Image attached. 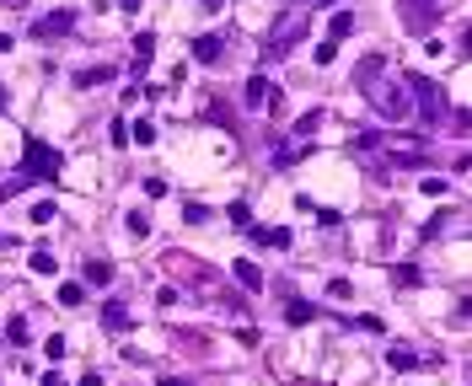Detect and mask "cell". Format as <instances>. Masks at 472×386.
I'll use <instances>...</instances> for the list:
<instances>
[{
    "label": "cell",
    "mask_w": 472,
    "mask_h": 386,
    "mask_svg": "<svg viewBox=\"0 0 472 386\" xmlns=\"http://www.w3.org/2000/svg\"><path fill=\"white\" fill-rule=\"evenodd\" d=\"M70 27H75V11H49L33 22V38H65Z\"/></svg>",
    "instance_id": "cell-5"
},
{
    "label": "cell",
    "mask_w": 472,
    "mask_h": 386,
    "mask_svg": "<svg viewBox=\"0 0 472 386\" xmlns=\"http://www.w3.org/2000/svg\"><path fill=\"white\" fill-rule=\"evenodd\" d=\"M86 301V285H60V306H81Z\"/></svg>",
    "instance_id": "cell-24"
},
{
    "label": "cell",
    "mask_w": 472,
    "mask_h": 386,
    "mask_svg": "<svg viewBox=\"0 0 472 386\" xmlns=\"http://www.w3.org/2000/svg\"><path fill=\"white\" fill-rule=\"evenodd\" d=\"M75 386H102V375H92V370H86V375H81Z\"/></svg>",
    "instance_id": "cell-34"
},
{
    "label": "cell",
    "mask_w": 472,
    "mask_h": 386,
    "mask_svg": "<svg viewBox=\"0 0 472 386\" xmlns=\"http://www.w3.org/2000/svg\"><path fill=\"white\" fill-rule=\"evenodd\" d=\"M129 140L134 145H150V140H156V123H150V118H134L129 123Z\"/></svg>",
    "instance_id": "cell-19"
},
{
    "label": "cell",
    "mask_w": 472,
    "mask_h": 386,
    "mask_svg": "<svg viewBox=\"0 0 472 386\" xmlns=\"http://www.w3.org/2000/svg\"><path fill=\"white\" fill-rule=\"evenodd\" d=\"M0 6H11V11H22V6H27V0H0Z\"/></svg>",
    "instance_id": "cell-37"
},
{
    "label": "cell",
    "mask_w": 472,
    "mask_h": 386,
    "mask_svg": "<svg viewBox=\"0 0 472 386\" xmlns=\"http://www.w3.org/2000/svg\"><path fill=\"white\" fill-rule=\"evenodd\" d=\"M295 161H301V150H295V145H285V150L274 156V167H295Z\"/></svg>",
    "instance_id": "cell-31"
},
{
    "label": "cell",
    "mask_w": 472,
    "mask_h": 386,
    "mask_svg": "<svg viewBox=\"0 0 472 386\" xmlns=\"http://www.w3.org/2000/svg\"><path fill=\"white\" fill-rule=\"evenodd\" d=\"M231 274L242 279V285H247V290H263V268H258V263H253V258H236V263H231Z\"/></svg>",
    "instance_id": "cell-7"
},
{
    "label": "cell",
    "mask_w": 472,
    "mask_h": 386,
    "mask_svg": "<svg viewBox=\"0 0 472 386\" xmlns=\"http://www.w3.org/2000/svg\"><path fill=\"white\" fill-rule=\"evenodd\" d=\"M354 81H360V92L375 102V113H381L387 123H402V118H413V102H408V92H402L397 81H392V86L381 81V60H375V54L360 65V70H354Z\"/></svg>",
    "instance_id": "cell-1"
},
{
    "label": "cell",
    "mask_w": 472,
    "mask_h": 386,
    "mask_svg": "<svg viewBox=\"0 0 472 386\" xmlns=\"http://www.w3.org/2000/svg\"><path fill=\"white\" fill-rule=\"evenodd\" d=\"M285 322H290V327L317 322V306H312V301H290V306H285Z\"/></svg>",
    "instance_id": "cell-13"
},
{
    "label": "cell",
    "mask_w": 472,
    "mask_h": 386,
    "mask_svg": "<svg viewBox=\"0 0 472 386\" xmlns=\"http://www.w3.org/2000/svg\"><path fill=\"white\" fill-rule=\"evenodd\" d=\"M301 33H306V27H301V16H279V22H274V33L263 38V60H268V65H274V60H285V54H290V48L301 43Z\"/></svg>",
    "instance_id": "cell-4"
},
{
    "label": "cell",
    "mask_w": 472,
    "mask_h": 386,
    "mask_svg": "<svg viewBox=\"0 0 472 386\" xmlns=\"http://www.w3.org/2000/svg\"><path fill=\"white\" fill-rule=\"evenodd\" d=\"M446 193H451L446 177H424V199H446Z\"/></svg>",
    "instance_id": "cell-25"
},
{
    "label": "cell",
    "mask_w": 472,
    "mask_h": 386,
    "mask_svg": "<svg viewBox=\"0 0 472 386\" xmlns=\"http://www.w3.org/2000/svg\"><path fill=\"white\" fill-rule=\"evenodd\" d=\"M247 108H279V92L263 81V75H253V81H247Z\"/></svg>",
    "instance_id": "cell-6"
},
{
    "label": "cell",
    "mask_w": 472,
    "mask_h": 386,
    "mask_svg": "<svg viewBox=\"0 0 472 386\" xmlns=\"http://www.w3.org/2000/svg\"><path fill=\"white\" fill-rule=\"evenodd\" d=\"M43 386H70V381H65L60 370H43Z\"/></svg>",
    "instance_id": "cell-33"
},
{
    "label": "cell",
    "mask_w": 472,
    "mask_h": 386,
    "mask_svg": "<svg viewBox=\"0 0 472 386\" xmlns=\"http://www.w3.org/2000/svg\"><path fill=\"white\" fill-rule=\"evenodd\" d=\"M194 60H199V65H215V60H220V38H215V33H199V38H194Z\"/></svg>",
    "instance_id": "cell-9"
},
{
    "label": "cell",
    "mask_w": 472,
    "mask_h": 386,
    "mask_svg": "<svg viewBox=\"0 0 472 386\" xmlns=\"http://www.w3.org/2000/svg\"><path fill=\"white\" fill-rule=\"evenodd\" d=\"M6 338H11L16 349H22L27 338H33V333H27V316H11V322H6Z\"/></svg>",
    "instance_id": "cell-20"
},
{
    "label": "cell",
    "mask_w": 472,
    "mask_h": 386,
    "mask_svg": "<svg viewBox=\"0 0 472 386\" xmlns=\"http://www.w3.org/2000/svg\"><path fill=\"white\" fill-rule=\"evenodd\" d=\"M402 92H413V102H419L413 113H419L424 123H440V118L451 113V108H446V92H440V86L429 81V75H419V70L408 75V86H402Z\"/></svg>",
    "instance_id": "cell-3"
},
{
    "label": "cell",
    "mask_w": 472,
    "mask_h": 386,
    "mask_svg": "<svg viewBox=\"0 0 472 386\" xmlns=\"http://www.w3.org/2000/svg\"><path fill=\"white\" fill-rule=\"evenodd\" d=\"M150 54H156V38H150V33H140V38H134V81H140V75H146Z\"/></svg>",
    "instance_id": "cell-10"
},
{
    "label": "cell",
    "mask_w": 472,
    "mask_h": 386,
    "mask_svg": "<svg viewBox=\"0 0 472 386\" xmlns=\"http://www.w3.org/2000/svg\"><path fill=\"white\" fill-rule=\"evenodd\" d=\"M253 241H263V247H279V253H285V247H290V231H285V226H253Z\"/></svg>",
    "instance_id": "cell-12"
},
{
    "label": "cell",
    "mask_w": 472,
    "mask_h": 386,
    "mask_svg": "<svg viewBox=\"0 0 472 386\" xmlns=\"http://www.w3.org/2000/svg\"><path fill=\"white\" fill-rule=\"evenodd\" d=\"M392 167H408V172H419V167H429V156H424L419 145H402V156H392Z\"/></svg>",
    "instance_id": "cell-14"
},
{
    "label": "cell",
    "mask_w": 472,
    "mask_h": 386,
    "mask_svg": "<svg viewBox=\"0 0 472 386\" xmlns=\"http://www.w3.org/2000/svg\"><path fill=\"white\" fill-rule=\"evenodd\" d=\"M327 295H333V301H349L354 285H349V279H333V285H327Z\"/></svg>",
    "instance_id": "cell-28"
},
{
    "label": "cell",
    "mask_w": 472,
    "mask_h": 386,
    "mask_svg": "<svg viewBox=\"0 0 472 386\" xmlns=\"http://www.w3.org/2000/svg\"><path fill=\"white\" fill-rule=\"evenodd\" d=\"M108 140H113V145H129V123L113 118V123H108Z\"/></svg>",
    "instance_id": "cell-27"
},
{
    "label": "cell",
    "mask_w": 472,
    "mask_h": 386,
    "mask_svg": "<svg viewBox=\"0 0 472 386\" xmlns=\"http://www.w3.org/2000/svg\"><path fill=\"white\" fill-rule=\"evenodd\" d=\"M306 6H339V0H306Z\"/></svg>",
    "instance_id": "cell-38"
},
{
    "label": "cell",
    "mask_w": 472,
    "mask_h": 386,
    "mask_svg": "<svg viewBox=\"0 0 472 386\" xmlns=\"http://www.w3.org/2000/svg\"><path fill=\"white\" fill-rule=\"evenodd\" d=\"M354 33V16L349 11H333V22H327V43H339V38Z\"/></svg>",
    "instance_id": "cell-16"
},
{
    "label": "cell",
    "mask_w": 472,
    "mask_h": 386,
    "mask_svg": "<svg viewBox=\"0 0 472 386\" xmlns=\"http://www.w3.org/2000/svg\"><path fill=\"white\" fill-rule=\"evenodd\" d=\"M387 365L392 370H413V365H419V354L408 349V343H392V354H387Z\"/></svg>",
    "instance_id": "cell-17"
},
{
    "label": "cell",
    "mask_w": 472,
    "mask_h": 386,
    "mask_svg": "<svg viewBox=\"0 0 472 386\" xmlns=\"http://www.w3.org/2000/svg\"><path fill=\"white\" fill-rule=\"evenodd\" d=\"M54 215H60V204H54V199H38V204H33V220H38V226H49Z\"/></svg>",
    "instance_id": "cell-21"
},
{
    "label": "cell",
    "mask_w": 472,
    "mask_h": 386,
    "mask_svg": "<svg viewBox=\"0 0 472 386\" xmlns=\"http://www.w3.org/2000/svg\"><path fill=\"white\" fill-rule=\"evenodd\" d=\"M339 60V43H317V65H333Z\"/></svg>",
    "instance_id": "cell-30"
},
{
    "label": "cell",
    "mask_w": 472,
    "mask_h": 386,
    "mask_svg": "<svg viewBox=\"0 0 472 386\" xmlns=\"http://www.w3.org/2000/svg\"><path fill=\"white\" fill-rule=\"evenodd\" d=\"M124 226H129V236H150V215H140V209H129Z\"/></svg>",
    "instance_id": "cell-22"
},
{
    "label": "cell",
    "mask_w": 472,
    "mask_h": 386,
    "mask_svg": "<svg viewBox=\"0 0 472 386\" xmlns=\"http://www.w3.org/2000/svg\"><path fill=\"white\" fill-rule=\"evenodd\" d=\"M392 285H397V290H419L424 285L419 263H392Z\"/></svg>",
    "instance_id": "cell-11"
},
{
    "label": "cell",
    "mask_w": 472,
    "mask_h": 386,
    "mask_svg": "<svg viewBox=\"0 0 472 386\" xmlns=\"http://www.w3.org/2000/svg\"><path fill=\"white\" fill-rule=\"evenodd\" d=\"M27 263H33V274H54V268H60V263H54V253H33Z\"/></svg>",
    "instance_id": "cell-26"
},
{
    "label": "cell",
    "mask_w": 472,
    "mask_h": 386,
    "mask_svg": "<svg viewBox=\"0 0 472 386\" xmlns=\"http://www.w3.org/2000/svg\"><path fill=\"white\" fill-rule=\"evenodd\" d=\"M22 150H27V156H22V172H16L22 182H43V177H60V172H65V156L54 150V145H43L38 134H27Z\"/></svg>",
    "instance_id": "cell-2"
},
{
    "label": "cell",
    "mask_w": 472,
    "mask_h": 386,
    "mask_svg": "<svg viewBox=\"0 0 472 386\" xmlns=\"http://www.w3.org/2000/svg\"><path fill=\"white\" fill-rule=\"evenodd\" d=\"M102 327H108V333H124V327H129V306L108 301V306H102Z\"/></svg>",
    "instance_id": "cell-8"
},
{
    "label": "cell",
    "mask_w": 472,
    "mask_h": 386,
    "mask_svg": "<svg viewBox=\"0 0 472 386\" xmlns=\"http://www.w3.org/2000/svg\"><path fill=\"white\" fill-rule=\"evenodd\" d=\"M0 113H6V86H0Z\"/></svg>",
    "instance_id": "cell-39"
},
{
    "label": "cell",
    "mask_w": 472,
    "mask_h": 386,
    "mask_svg": "<svg viewBox=\"0 0 472 386\" xmlns=\"http://www.w3.org/2000/svg\"><path fill=\"white\" fill-rule=\"evenodd\" d=\"M119 6H124V11H140V0H119Z\"/></svg>",
    "instance_id": "cell-36"
},
{
    "label": "cell",
    "mask_w": 472,
    "mask_h": 386,
    "mask_svg": "<svg viewBox=\"0 0 472 386\" xmlns=\"http://www.w3.org/2000/svg\"><path fill=\"white\" fill-rule=\"evenodd\" d=\"M113 81V70L108 65H92V70H75V86H108Z\"/></svg>",
    "instance_id": "cell-18"
},
{
    "label": "cell",
    "mask_w": 472,
    "mask_h": 386,
    "mask_svg": "<svg viewBox=\"0 0 472 386\" xmlns=\"http://www.w3.org/2000/svg\"><path fill=\"white\" fill-rule=\"evenodd\" d=\"M0 247H6V241H0Z\"/></svg>",
    "instance_id": "cell-40"
},
{
    "label": "cell",
    "mask_w": 472,
    "mask_h": 386,
    "mask_svg": "<svg viewBox=\"0 0 472 386\" xmlns=\"http://www.w3.org/2000/svg\"><path fill=\"white\" fill-rule=\"evenodd\" d=\"M317 123H322V108H306V113H301V118H295V134H312V129H317Z\"/></svg>",
    "instance_id": "cell-23"
},
{
    "label": "cell",
    "mask_w": 472,
    "mask_h": 386,
    "mask_svg": "<svg viewBox=\"0 0 472 386\" xmlns=\"http://www.w3.org/2000/svg\"><path fill=\"white\" fill-rule=\"evenodd\" d=\"M231 220H236V226H253V209H247L242 199H236V204H231Z\"/></svg>",
    "instance_id": "cell-32"
},
{
    "label": "cell",
    "mask_w": 472,
    "mask_h": 386,
    "mask_svg": "<svg viewBox=\"0 0 472 386\" xmlns=\"http://www.w3.org/2000/svg\"><path fill=\"white\" fill-rule=\"evenodd\" d=\"M182 220H188V226H204L209 209H204V204H188V209H182Z\"/></svg>",
    "instance_id": "cell-29"
},
{
    "label": "cell",
    "mask_w": 472,
    "mask_h": 386,
    "mask_svg": "<svg viewBox=\"0 0 472 386\" xmlns=\"http://www.w3.org/2000/svg\"><path fill=\"white\" fill-rule=\"evenodd\" d=\"M156 386H188V381H182V375H161Z\"/></svg>",
    "instance_id": "cell-35"
},
{
    "label": "cell",
    "mask_w": 472,
    "mask_h": 386,
    "mask_svg": "<svg viewBox=\"0 0 472 386\" xmlns=\"http://www.w3.org/2000/svg\"><path fill=\"white\" fill-rule=\"evenodd\" d=\"M108 279H113V263H108V258H92V263H86V279H81V285H108Z\"/></svg>",
    "instance_id": "cell-15"
}]
</instances>
